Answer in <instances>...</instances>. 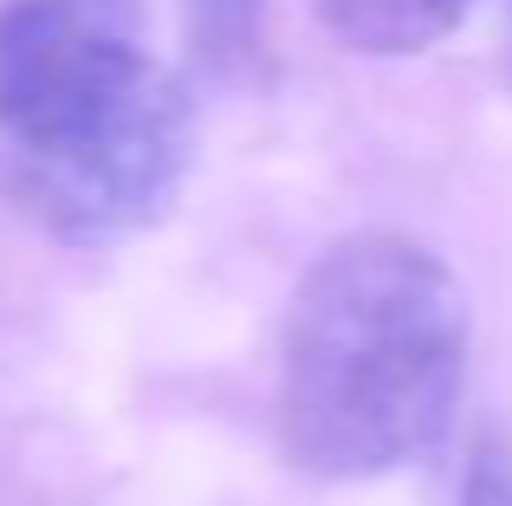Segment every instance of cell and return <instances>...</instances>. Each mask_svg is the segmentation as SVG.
<instances>
[{
  "instance_id": "5b68a950",
  "label": "cell",
  "mask_w": 512,
  "mask_h": 506,
  "mask_svg": "<svg viewBox=\"0 0 512 506\" xmlns=\"http://www.w3.org/2000/svg\"><path fill=\"white\" fill-rule=\"evenodd\" d=\"M266 0H188V46L208 72H240L260 52Z\"/></svg>"
},
{
  "instance_id": "8992f818",
  "label": "cell",
  "mask_w": 512,
  "mask_h": 506,
  "mask_svg": "<svg viewBox=\"0 0 512 506\" xmlns=\"http://www.w3.org/2000/svg\"><path fill=\"white\" fill-rule=\"evenodd\" d=\"M454 506H512V448L474 442L467 474H461V500Z\"/></svg>"
},
{
  "instance_id": "3957f363",
  "label": "cell",
  "mask_w": 512,
  "mask_h": 506,
  "mask_svg": "<svg viewBox=\"0 0 512 506\" xmlns=\"http://www.w3.org/2000/svg\"><path fill=\"white\" fill-rule=\"evenodd\" d=\"M156 65L143 0H7L0 7V150L78 130Z\"/></svg>"
},
{
  "instance_id": "7a4b0ae2",
  "label": "cell",
  "mask_w": 512,
  "mask_h": 506,
  "mask_svg": "<svg viewBox=\"0 0 512 506\" xmlns=\"http://www.w3.org/2000/svg\"><path fill=\"white\" fill-rule=\"evenodd\" d=\"M195 169V91L163 59L117 104L39 150H0V189L39 234L72 247L143 234Z\"/></svg>"
},
{
  "instance_id": "277c9868",
  "label": "cell",
  "mask_w": 512,
  "mask_h": 506,
  "mask_svg": "<svg viewBox=\"0 0 512 506\" xmlns=\"http://www.w3.org/2000/svg\"><path fill=\"white\" fill-rule=\"evenodd\" d=\"M467 7L474 0H312L325 33L350 52H370V59L428 52L435 39H448L467 20Z\"/></svg>"
},
{
  "instance_id": "6da1fadb",
  "label": "cell",
  "mask_w": 512,
  "mask_h": 506,
  "mask_svg": "<svg viewBox=\"0 0 512 506\" xmlns=\"http://www.w3.org/2000/svg\"><path fill=\"white\" fill-rule=\"evenodd\" d=\"M474 312L435 247L350 234L299 279L279 338V448L312 481H383L448 442Z\"/></svg>"
}]
</instances>
